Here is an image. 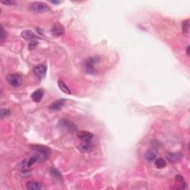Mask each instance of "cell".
I'll return each mask as SVG.
<instances>
[{"label": "cell", "mask_w": 190, "mask_h": 190, "mask_svg": "<svg viewBox=\"0 0 190 190\" xmlns=\"http://www.w3.org/2000/svg\"><path fill=\"white\" fill-rule=\"evenodd\" d=\"M22 38H24V39H28V40L31 41L34 40V39H36V38H37L36 36V35H35L32 31H30V30H26V31L22 32Z\"/></svg>", "instance_id": "obj_14"}, {"label": "cell", "mask_w": 190, "mask_h": 190, "mask_svg": "<svg viewBox=\"0 0 190 190\" xmlns=\"http://www.w3.org/2000/svg\"><path fill=\"white\" fill-rule=\"evenodd\" d=\"M37 45H38V42L36 41V39H34V40H31L29 43L28 48H29V50H34L35 49V48L36 47Z\"/></svg>", "instance_id": "obj_22"}, {"label": "cell", "mask_w": 190, "mask_h": 190, "mask_svg": "<svg viewBox=\"0 0 190 190\" xmlns=\"http://www.w3.org/2000/svg\"><path fill=\"white\" fill-rule=\"evenodd\" d=\"M181 154L180 153H169L167 154L168 160L171 163H177L181 161Z\"/></svg>", "instance_id": "obj_13"}, {"label": "cell", "mask_w": 190, "mask_h": 190, "mask_svg": "<svg viewBox=\"0 0 190 190\" xmlns=\"http://www.w3.org/2000/svg\"><path fill=\"white\" fill-rule=\"evenodd\" d=\"M65 103H66V100L64 99L57 100L55 101V102L53 103L50 106V109L57 111V110L61 109L62 108H63V106H64Z\"/></svg>", "instance_id": "obj_11"}, {"label": "cell", "mask_w": 190, "mask_h": 190, "mask_svg": "<svg viewBox=\"0 0 190 190\" xmlns=\"http://www.w3.org/2000/svg\"><path fill=\"white\" fill-rule=\"evenodd\" d=\"M189 21L188 19L183 22L182 24V31L183 34H186L189 31Z\"/></svg>", "instance_id": "obj_19"}, {"label": "cell", "mask_w": 190, "mask_h": 190, "mask_svg": "<svg viewBox=\"0 0 190 190\" xmlns=\"http://www.w3.org/2000/svg\"><path fill=\"white\" fill-rule=\"evenodd\" d=\"M50 173H51V175L54 177V178H56V179L58 180L63 179V176H62L60 171H59V170L55 169V168H51V169H50Z\"/></svg>", "instance_id": "obj_18"}, {"label": "cell", "mask_w": 190, "mask_h": 190, "mask_svg": "<svg viewBox=\"0 0 190 190\" xmlns=\"http://www.w3.org/2000/svg\"><path fill=\"white\" fill-rule=\"evenodd\" d=\"M175 180L177 182L182 183L183 186L182 187H181V189H185V188H186V183H184V179H183L182 176L180 175H178L175 176Z\"/></svg>", "instance_id": "obj_21"}, {"label": "cell", "mask_w": 190, "mask_h": 190, "mask_svg": "<svg viewBox=\"0 0 190 190\" xmlns=\"http://www.w3.org/2000/svg\"><path fill=\"white\" fill-rule=\"evenodd\" d=\"M32 148L36 152L35 154L39 158V161H46L51 154V149L46 146L35 145V146H32Z\"/></svg>", "instance_id": "obj_1"}, {"label": "cell", "mask_w": 190, "mask_h": 190, "mask_svg": "<svg viewBox=\"0 0 190 190\" xmlns=\"http://www.w3.org/2000/svg\"><path fill=\"white\" fill-rule=\"evenodd\" d=\"M43 96H44V91L42 89H38L35 91L32 94H31V99L35 103H39L42 100Z\"/></svg>", "instance_id": "obj_9"}, {"label": "cell", "mask_w": 190, "mask_h": 190, "mask_svg": "<svg viewBox=\"0 0 190 190\" xmlns=\"http://www.w3.org/2000/svg\"><path fill=\"white\" fill-rule=\"evenodd\" d=\"M31 11H34V13L37 14H41V13H46L50 10V8L48 7L47 4L44 2H36L33 3L31 7Z\"/></svg>", "instance_id": "obj_2"}, {"label": "cell", "mask_w": 190, "mask_h": 190, "mask_svg": "<svg viewBox=\"0 0 190 190\" xmlns=\"http://www.w3.org/2000/svg\"><path fill=\"white\" fill-rule=\"evenodd\" d=\"M77 136L82 141H91L94 137L91 132L86 131H80L77 133Z\"/></svg>", "instance_id": "obj_8"}, {"label": "cell", "mask_w": 190, "mask_h": 190, "mask_svg": "<svg viewBox=\"0 0 190 190\" xmlns=\"http://www.w3.org/2000/svg\"><path fill=\"white\" fill-rule=\"evenodd\" d=\"M98 59H97V57H91L88 58L85 61V68H86V71H87L88 74H94V63H97Z\"/></svg>", "instance_id": "obj_5"}, {"label": "cell", "mask_w": 190, "mask_h": 190, "mask_svg": "<svg viewBox=\"0 0 190 190\" xmlns=\"http://www.w3.org/2000/svg\"><path fill=\"white\" fill-rule=\"evenodd\" d=\"M157 156H158V154H157L156 151H154V150H152V149L147 151V152H146V154H145L146 159L148 161H149V162L154 161V160L157 158Z\"/></svg>", "instance_id": "obj_15"}, {"label": "cell", "mask_w": 190, "mask_h": 190, "mask_svg": "<svg viewBox=\"0 0 190 190\" xmlns=\"http://www.w3.org/2000/svg\"><path fill=\"white\" fill-rule=\"evenodd\" d=\"M7 80L10 85L13 87L17 88L20 86L22 83V78L19 74H9L7 76Z\"/></svg>", "instance_id": "obj_3"}, {"label": "cell", "mask_w": 190, "mask_h": 190, "mask_svg": "<svg viewBox=\"0 0 190 190\" xmlns=\"http://www.w3.org/2000/svg\"><path fill=\"white\" fill-rule=\"evenodd\" d=\"M58 86H59V88H60V90L63 92H64L65 94H71V91H70V89L68 88V87L66 85V83H64L63 80H59V81H58Z\"/></svg>", "instance_id": "obj_16"}, {"label": "cell", "mask_w": 190, "mask_h": 190, "mask_svg": "<svg viewBox=\"0 0 190 190\" xmlns=\"http://www.w3.org/2000/svg\"><path fill=\"white\" fill-rule=\"evenodd\" d=\"M34 74L39 80H42L46 76L47 68L45 65H38L33 69Z\"/></svg>", "instance_id": "obj_4"}, {"label": "cell", "mask_w": 190, "mask_h": 190, "mask_svg": "<svg viewBox=\"0 0 190 190\" xmlns=\"http://www.w3.org/2000/svg\"><path fill=\"white\" fill-rule=\"evenodd\" d=\"M61 125L63 126V127L64 129H66V130L70 132H74L76 130V126L73 123H71V121L66 120H63L61 121Z\"/></svg>", "instance_id": "obj_10"}, {"label": "cell", "mask_w": 190, "mask_h": 190, "mask_svg": "<svg viewBox=\"0 0 190 190\" xmlns=\"http://www.w3.org/2000/svg\"><path fill=\"white\" fill-rule=\"evenodd\" d=\"M1 2L2 4L6 5H16V2L14 1H2Z\"/></svg>", "instance_id": "obj_24"}, {"label": "cell", "mask_w": 190, "mask_h": 190, "mask_svg": "<svg viewBox=\"0 0 190 190\" xmlns=\"http://www.w3.org/2000/svg\"><path fill=\"white\" fill-rule=\"evenodd\" d=\"M189 49H190L189 46H187V48H186V54H187L188 56H189V54H190Z\"/></svg>", "instance_id": "obj_25"}, {"label": "cell", "mask_w": 190, "mask_h": 190, "mask_svg": "<svg viewBox=\"0 0 190 190\" xmlns=\"http://www.w3.org/2000/svg\"><path fill=\"white\" fill-rule=\"evenodd\" d=\"M51 3H53V4H59V3H60V2H53V1H51Z\"/></svg>", "instance_id": "obj_26"}, {"label": "cell", "mask_w": 190, "mask_h": 190, "mask_svg": "<svg viewBox=\"0 0 190 190\" xmlns=\"http://www.w3.org/2000/svg\"><path fill=\"white\" fill-rule=\"evenodd\" d=\"M154 165L158 169H163L166 166V162L163 158H158L154 160Z\"/></svg>", "instance_id": "obj_17"}, {"label": "cell", "mask_w": 190, "mask_h": 190, "mask_svg": "<svg viewBox=\"0 0 190 190\" xmlns=\"http://www.w3.org/2000/svg\"><path fill=\"white\" fill-rule=\"evenodd\" d=\"M11 114V111H10L9 109H3L0 111V116H1L2 119L5 117H7Z\"/></svg>", "instance_id": "obj_20"}, {"label": "cell", "mask_w": 190, "mask_h": 190, "mask_svg": "<svg viewBox=\"0 0 190 190\" xmlns=\"http://www.w3.org/2000/svg\"><path fill=\"white\" fill-rule=\"evenodd\" d=\"M51 34L54 36H60L65 34V28L59 22H56L53 25L51 28Z\"/></svg>", "instance_id": "obj_6"}, {"label": "cell", "mask_w": 190, "mask_h": 190, "mask_svg": "<svg viewBox=\"0 0 190 190\" xmlns=\"http://www.w3.org/2000/svg\"><path fill=\"white\" fill-rule=\"evenodd\" d=\"M6 36H7V32L5 31L4 27H3L2 25H1V33H0V39H1L2 40H3L5 38H6Z\"/></svg>", "instance_id": "obj_23"}, {"label": "cell", "mask_w": 190, "mask_h": 190, "mask_svg": "<svg viewBox=\"0 0 190 190\" xmlns=\"http://www.w3.org/2000/svg\"><path fill=\"white\" fill-rule=\"evenodd\" d=\"M93 148H94V143L92 141H82V143L80 144L79 149L80 151L82 152H90L92 151Z\"/></svg>", "instance_id": "obj_7"}, {"label": "cell", "mask_w": 190, "mask_h": 190, "mask_svg": "<svg viewBox=\"0 0 190 190\" xmlns=\"http://www.w3.org/2000/svg\"><path fill=\"white\" fill-rule=\"evenodd\" d=\"M26 188L28 190H39L42 189V184L37 181H29L26 184Z\"/></svg>", "instance_id": "obj_12"}]
</instances>
